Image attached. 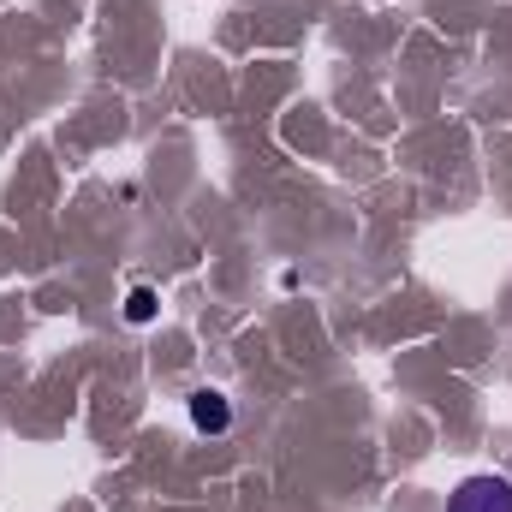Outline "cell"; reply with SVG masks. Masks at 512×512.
<instances>
[{
    "instance_id": "obj_1",
    "label": "cell",
    "mask_w": 512,
    "mask_h": 512,
    "mask_svg": "<svg viewBox=\"0 0 512 512\" xmlns=\"http://www.w3.org/2000/svg\"><path fill=\"white\" fill-rule=\"evenodd\" d=\"M447 512H512V477H495V471L465 477L447 495Z\"/></svg>"
},
{
    "instance_id": "obj_2",
    "label": "cell",
    "mask_w": 512,
    "mask_h": 512,
    "mask_svg": "<svg viewBox=\"0 0 512 512\" xmlns=\"http://www.w3.org/2000/svg\"><path fill=\"white\" fill-rule=\"evenodd\" d=\"M191 423H197L203 435H227V429H233V405H227V393L197 387V393H191Z\"/></svg>"
},
{
    "instance_id": "obj_3",
    "label": "cell",
    "mask_w": 512,
    "mask_h": 512,
    "mask_svg": "<svg viewBox=\"0 0 512 512\" xmlns=\"http://www.w3.org/2000/svg\"><path fill=\"white\" fill-rule=\"evenodd\" d=\"M126 316H131V322H155V292H149V286H131Z\"/></svg>"
}]
</instances>
